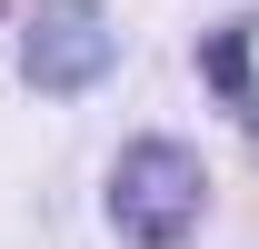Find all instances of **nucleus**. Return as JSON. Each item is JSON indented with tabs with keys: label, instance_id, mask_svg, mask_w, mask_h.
I'll return each instance as SVG.
<instances>
[{
	"label": "nucleus",
	"instance_id": "nucleus-1",
	"mask_svg": "<svg viewBox=\"0 0 259 249\" xmlns=\"http://www.w3.org/2000/svg\"><path fill=\"white\" fill-rule=\"evenodd\" d=\"M110 229L130 249H180L199 239V219H209V170H199L190 140H160V130H140L120 159H110Z\"/></svg>",
	"mask_w": 259,
	"mask_h": 249
},
{
	"label": "nucleus",
	"instance_id": "nucleus-2",
	"mask_svg": "<svg viewBox=\"0 0 259 249\" xmlns=\"http://www.w3.org/2000/svg\"><path fill=\"white\" fill-rule=\"evenodd\" d=\"M120 70V30L100 0H30V30H20V80L40 100H80Z\"/></svg>",
	"mask_w": 259,
	"mask_h": 249
}]
</instances>
